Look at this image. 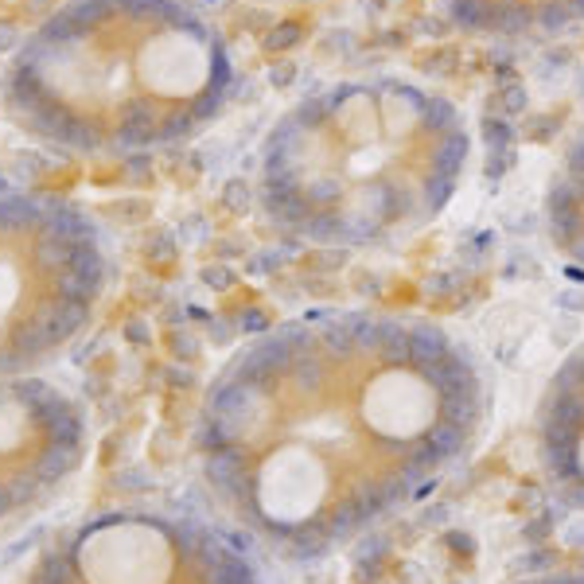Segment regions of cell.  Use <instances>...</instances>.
<instances>
[{"mask_svg":"<svg viewBox=\"0 0 584 584\" xmlns=\"http://www.w3.org/2000/svg\"><path fill=\"white\" fill-rule=\"evenodd\" d=\"M487 386L444 328L324 312L261 335L207 398L203 472L289 561L351 546L409 507L479 437Z\"/></svg>","mask_w":584,"mask_h":584,"instance_id":"cell-1","label":"cell"},{"mask_svg":"<svg viewBox=\"0 0 584 584\" xmlns=\"http://www.w3.org/2000/svg\"><path fill=\"white\" fill-rule=\"evenodd\" d=\"M472 164V129L402 74L343 78L296 102L261 148V207L316 246H386L429 226Z\"/></svg>","mask_w":584,"mask_h":584,"instance_id":"cell-2","label":"cell"},{"mask_svg":"<svg viewBox=\"0 0 584 584\" xmlns=\"http://www.w3.org/2000/svg\"><path fill=\"white\" fill-rule=\"evenodd\" d=\"M538 460L553 491L584 511V343L557 366L542 394Z\"/></svg>","mask_w":584,"mask_h":584,"instance_id":"cell-3","label":"cell"},{"mask_svg":"<svg viewBox=\"0 0 584 584\" xmlns=\"http://www.w3.org/2000/svg\"><path fill=\"white\" fill-rule=\"evenodd\" d=\"M452 28L491 39H542L581 28L584 0H440Z\"/></svg>","mask_w":584,"mask_h":584,"instance_id":"cell-4","label":"cell"},{"mask_svg":"<svg viewBox=\"0 0 584 584\" xmlns=\"http://www.w3.org/2000/svg\"><path fill=\"white\" fill-rule=\"evenodd\" d=\"M546 234L561 261L584 277V129L553 168L546 191Z\"/></svg>","mask_w":584,"mask_h":584,"instance_id":"cell-5","label":"cell"},{"mask_svg":"<svg viewBox=\"0 0 584 584\" xmlns=\"http://www.w3.org/2000/svg\"><path fill=\"white\" fill-rule=\"evenodd\" d=\"M518 584H584V573H549V577H530Z\"/></svg>","mask_w":584,"mask_h":584,"instance_id":"cell-6","label":"cell"},{"mask_svg":"<svg viewBox=\"0 0 584 584\" xmlns=\"http://www.w3.org/2000/svg\"><path fill=\"white\" fill-rule=\"evenodd\" d=\"M20 39V32H16V24H8V20H0V47H12Z\"/></svg>","mask_w":584,"mask_h":584,"instance_id":"cell-7","label":"cell"},{"mask_svg":"<svg viewBox=\"0 0 584 584\" xmlns=\"http://www.w3.org/2000/svg\"><path fill=\"white\" fill-rule=\"evenodd\" d=\"M16 511V503H12V491H8V483H0V514Z\"/></svg>","mask_w":584,"mask_h":584,"instance_id":"cell-8","label":"cell"}]
</instances>
